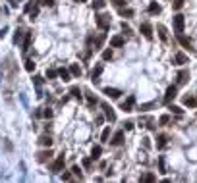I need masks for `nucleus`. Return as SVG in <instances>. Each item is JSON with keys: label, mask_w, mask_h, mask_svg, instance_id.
I'll return each instance as SVG.
<instances>
[{"label": "nucleus", "mask_w": 197, "mask_h": 183, "mask_svg": "<svg viewBox=\"0 0 197 183\" xmlns=\"http://www.w3.org/2000/svg\"><path fill=\"white\" fill-rule=\"evenodd\" d=\"M139 33H141L147 41H153V25L147 23V21H143V23L139 25Z\"/></svg>", "instance_id": "obj_2"}, {"label": "nucleus", "mask_w": 197, "mask_h": 183, "mask_svg": "<svg viewBox=\"0 0 197 183\" xmlns=\"http://www.w3.org/2000/svg\"><path fill=\"white\" fill-rule=\"evenodd\" d=\"M157 164H158V173H166V162H164V156H158Z\"/></svg>", "instance_id": "obj_28"}, {"label": "nucleus", "mask_w": 197, "mask_h": 183, "mask_svg": "<svg viewBox=\"0 0 197 183\" xmlns=\"http://www.w3.org/2000/svg\"><path fill=\"white\" fill-rule=\"evenodd\" d=\"M141 181H149V183H153V181H157V177H155V173H147V175H143V177H141Z\"/></svg>", "instance_id": "obj_39"}, {"label": "nucleus", "mask_w": 197, "mask_h": 183, "mask_svg": "<svg viewBox=\"0 0 197 183\" xmlns=\"http://www.w3.org/2000/svg\"><path fill=\"white\" fill-rule=\"evenodd\" d=\"M184 25H186V18L182 16V14H176V16H174V31L184 33Z\"/></svg>", "instance_id": "obj_4"}, {"label": "nucleus", "mask_w": 197, "mask_h": 183, "mask_svg": "<svg viewBox=\"0 0 197 183\" xmlns=\"http://www.w3.org/2000/svg\"><path fill=\"white\" fill-rule=\"evenodd\" d=\"M70 94H72L74 98L81 100V89H79V87H72V89H70Z\"/></svg>", "instance_id": "obj_32"}, {"label": "nucleus", "mask_w": 197, "mask_h": 183, "mask_svg": "<svg viewBox=\"0 0 197 183\" xmlns=\"http://www.w3.org/2000/svg\"><path fill=\"white\" fill-rule=\"evenodd\" d=\"M110 133H112V127L106 125L103 129V133H101V141H103V143H110V141H108V139H110Z\"/></svg>", "instance_id": "obj_18"}, {"label": "nucleus", "mask_w": 197, "mask_h": 183, "mask_svg": "<svg viewBox=\"0 0 197 183\" xmlns=\"http://www.w3.org/2000/svg\"><path fill=\"white\" fill-rule=\"evenodd\" d=\"M101 154H103V146H101V145H95L93 150H91V158L97 160V158H101Z\"/></svg>", "instance_id": "obj_20"}, {"label": "nucleus", "mask_w": 197, "mask_h": 183, "mask_svg": "<svg viewBox=\"0 0 197 183\" xmlns=\"http://www.w3.org/2000/svg\"><path fill=\"white\" fill-rule=\"evenodd\" d=\"M118 12H120V16H122V18H131V16L135 14L131 8H118Z\"/></svg>", "instance_id": "obj_29"}, {"label": "nucleus", "mask_w": 197, "mask_h": 183, "mask_svg": "<svg viewBox=\"0 0 197 183\" xmlns=\"http://www.w3.org/2000/svg\"><path fill=\"white\" fill-rule=\"evenodd\" d=\"M25 70H27V71H33V70H35V62H33V60H27V62H25Z\"/></svg>", "instance_id": "obj_41"}, {"label": "nucleus", "mask_w": 197, "mask_h": 183, "mask_svg": "<svg viewBox=\"0 0 197 183\" xmlns=\"http://www.w3.org/2000/svg\"><path fill=\"white\" fill-rule=\"evenodd\" d=\"M23 31H19V29H18V31H16V35H14V42H16V45H18V42H21V39H23Z\"/></svg>", "instance_id": "obj_37"}, {"label": "nucleus", "mask_w": 197, "mask_h": 183, "mask_svg": "<svg viewBox=\"0 0 197 183\" xmlns=\"http://www.w3.org/2000/svg\"><path fill=\"white\" fill-rule=\"evenodd\" d=\"M157 33H158V37H160L162 42H168V31H166V27L162 23H157Z\"/></svg>", "instance_id": "obj_11"}, {"label": "nucleus", "mask_w": 197, "mask_h": 183, "mask_svg": "<svg viewBox=\"0 0 197 183\" xmlns=\"http://www.w3.org/2000/svg\"><path fill=\"white\" fill-rule=\"evenodd\" d=\"M29 46H31V33H25V37H23V52H27L29 50Z\"/></svg>", "instance_id": "obj_27"}, {"label": "nucleus", "mask_w": 197, "mask_h": 183, "mask_svg": "<svg viewBox=\"0 0 197 183\" xmlns=\"http://www.w3.org/2000/svg\"><path fill=\"white\" fill-rule=\"evenodd\" d=\"M155 106H157L155 102H145V104H139V106H137V110H139V112H149V110H153Z\"/></svg>", "instance_id": "obj_22"}, {"label": "nucleus", "mask_w": 197, "mask_h": 183, "mask_svg": "<svg viewBox=\"0 0 197 183\" xmlns=\"http://www.w3.org/2000/svg\"><path fill=\"white\" fill-rule=\"evenodd\" d=\"M133 104H135V97H128V100L120 104V110H124V112H133Z\"/></svg>", "instance_id": "obj_10"}, {"label": "nucleus", "mask_w": 197, "mask_h": 183, "mask_svg": "<svg viewBox=\"0 0 197 183\" xmlns=\"http://www.w3.org/2000/svg\"><path fill=\"white\" fill-rule=\"evenodd\" d=\"M105 41H106V35L105 33H101L97 39H95V50H99V48H103V45H105Z\"/></svg>", "instance_id": "obj_19"}, {"label": "nucleus", "mask_w": 197, "mask_h": 183, "mask_svg": "<svg viewBox=\"0 0 197 183\" xmlns=\"http://www.w3.org/2000/svg\"><path fill=\"white\" fill-rule=\"evenodd\" d=\"M33 83H35V87H41V85H43V77L35 75V77H33Z\"/></svg>", "instance_id": "obj_44"}, {"label": "nucleus", "mask_w": 197, "mask_h": 183, "mask_svg": "<svg viewBox=\"0 0 197 183\" xmlns=\"http://www.w3.org/2000/svg\"><path fill=\"white\" fill-rule=\"evenodd\" d=\"M174 64H176V66H186V64H189L187 54H184V52H176V54H174Z\"/></svg>", "instance_id": "obj_9"}, {"label": "nucleus", "mask_w": 197, "mask_h": 183, "mask_svg": "<svg viewBox=\"0 0 197 183\" xmlns=\"http://www.w3.org/2000/svg\"><path fill=\"white\" fill-rule=\"evenodd\" d=\"M43 6H54V0H43Z\"/></svg>", "instance_id": "obj_48"}, {"label": "nucleus", "mask_w": 197, "mask_h": 183, "mask_svg": "<svg viewBox=\"0 0 197 183\" xmlns=\"http://www.w3.org/2000/svg\"><path fill=\"white\" fill-rule=\"evenodd\" d=\"M95 23H97L99 29L108 31V27H110V16L108 14H99V16H95Z\"/></svg>", "instance_id": "obj_1"}, {"label": "nucleus", "mask_w": 197, "mask_h": 183, "mask_svg": "<svg viewBox=\"0 0 197 183\" xmlns=\"http://www.w3.org/2000/svg\"><path fill=\"white\" fill-rule=\"evenodd\" d=\"M110 2L116 6V8H122V6H124V0H110Z\"/></svg>", "instance_id": "obj_47"}, {"label": "nucleus", "mask_w": 197, "mask_h": 183, "mask_svg": "<svg viewBox=\"0 0 197 183\" xmlns=\"http://www.w3.org/2000/svg\"><path fill=\"white\" fill-rule=\"evenodd\" d=\"M79 2H85V0H79Z\"/></svg>", "instance_id": "obj_51"}, {"label": "nucleus", "mask_w": 197, "mask_h": 183, "mask_svg": "<svg viewBox=\"0 0 197 183\" xmlns=\"http://www.w3.org/2000/svg\"><path fill=\"white\" fill-rule=\"evenodd\" d=\"M103 93L106 94L108 98H112V100L120 98V94H122V91H120V89H114V87H105V89H103Z\"/></svg>", "instance_id": "obj_6"}, {"label": "nucleus", "mask_w": 197, "mask_h": 183, "mask_svg": "<svg viewBox=\"0 0 197 183\" xmlns=\"http://www.w3.org/2000/svg\"><path fill=\"white\" fill-rule=\"evenodd\" d=\"M176 81H178V85H186V83L189 81V71H187V70H182V71L178 73V79H176Z\"/></svg>", "instance_id": "obj_15"}, {"label": "nucleus", "mask_w": 197, "mask_h": 183, "mask_svg": "<svg viewBox=\"0 0 197 183\" xmlns=\"http://www.w3.org/2000/svg\"><path fill=\"white\" fill-rule=\"evenodd\" d=\"M50 156H52V150H50V146H48L47 150H41V152H37V162L45 164V162H48V160H50Z\"/></svg>", "instance_id": "obj_8"}, {"label": "nucleus", "mask_w": 197, "mask_h": 183, "mask_svg": "<svg viewBox=\"0 0 197 183\" xmlns=\"http://www.w3.org/2000/svg\"><path fill=\"white\" fill-rule=\"evenodd\" d=\"M58 75V70H47V77L48 79H54Z\"/></svg>", "instance_id": "obj_42"}, {"label": "nucleus", "mask_w": 197, "mask_h": 183, "mask_svg": "<svg viewBox=\"0 0 197 183\" xmlns=\"http://www.w3.org/2000/svg\"><path fill=\"white\" fill-rule=\"evenodd\" d=\"M101 73H103V64H97V66L91 70V81H97Z\"/></svg>", "instance_id": "obj_17"}, {"label": "nucleus", "mask_w": 197, "mask_h": 183, "mask_svg": "<svg viewBox=\"0 0 197 183\" xmlns=\"http://www.w3.org/2000/svg\"><path fill=\"white\" fill-rule=\"evenodd\" d=\"M91 160H93V158H83V166L87 168V170H91V166H93V164H91Z\"/></svg>", "instance_id": "obj_45"}, {"label": "nucleus", "mask_w": 197, "mask_h": 183, "mask_svg": "<svg viewBox=\"0 0 197 183\" xmlns=\"http://www.w3.org/2000/svg\"><path fill=\"white\" fill-rule=\"evenodd\" d=\"M105 6H106L105 0H93V8H95V10H103Z\"/></svg>", "instance_id": "obj_34"}, {"label": "nucleus", "mask_w": 197, "mask_h": 183, "mask_svg": "<svg viewBox=\"0 0 197 183\" xmlns=\"http://www.w3.org/2000/svg\"><path fill=\"white\" fill-rule=\"evenodd\" d=\"M126 45V41H124V37H120V35H116V37H112L110 39V46L112 48H120V46H124Z\"/></svg>", "instance_id": "obj_14"}, {"label": "nucleus", "mask_w": 197, "mask_h": 183, "mask_svg": "<svg viewBox=\"0 0 197 183\" xmlns=\"http://www.w3.org/2000/svg\"><path fill=\"white\" fill-rule=\"evenodd\" d=\"M101 108H103V112H105V118L110 121V123H114V121H116V114H114V110L110 108V104H106V102H101Z\"/></svg>", "instance_id": "obj_3"}, {"label": "nucleus", "mask_w": 197, "mask_h": 183, "mask_svg": "<svg viewBox=\"0 0 197 183\" xmlns=\"http://www.w3.org/2000/svg\"><path fill=\"white\" fill-rule=\"evenodd\" d=\"M85 98H87V102H89V106H97V97H95L93 93H89V91H85Z\"/></svg>", "instance_id": "obj_24"}, {"label": "nucleus", "mask_w": 197, "mask_h": 183, "mask_svg": "<svg viewBox=\"0 0 197 183\" xmlns=\"http://www.w3.org/2000/svg\"><path fill=\"white\" fill-rule=\"evenodd\" d=\"M62 168H64V154H60L52 164H50V172H52V173H58V172H62Z\"/></svg>", "instance_id": "obj_5"}, {"label": "nucleus", "mask_w": 197, "mask_h": 183, "mask_svg": "<svg viewBox=\"0 0 197 183\" xmlns=\"http://www.w3.org/2000/svg\"><path fill=\"white\" fill-rule=\"evenodd\" d=\"M62 179H64V181H70V179H72V173H68V172L62 173Z\"/></svg>", "instance_id": "obj_49"}, {"label": "nucleus", "mask_w": 197, "mask_h": 183, "mask_svg": "<svg viewBox=\"0 0 197 183\" xmlns=\"http://www.w3.org/2000/svg\"><path fill=\"white\" fill-rule=\"evenodd\" d=\"M29 14H31V19H33V18H37V14H39V8H33V10L29 12Z\"/></svg>", "instance_id": "obj_50"}, {"label": "nucleus", "mask_w": 197, "mask_h": 183, "mask_svg": "<svg viewBox=\"0 0 197 183\" xmlns=\"http://www.w3.org/2000/svg\"><path fill=\"white\" fill-rule=\"evenodd\" d=\"M176 85H170L168 87V89H166V94H164V98H162V102H164V104H168V102L170 100H174V98H176Z\"/></svg>", "instance_id": "obj_7"}, {"label": "nucleus", "mask_w": 197, "mask_h": 183, "mask_svg": "<svg viewBox=\"0 0 197 183\" xmlns=\"http://www.w3.org/2000/svg\"><path fill=\"white\" fill-rule=\"evenodd\" d=\"M58 75L62 77V81H70V77H72V73L68 71V70H64V68H60L58 70Z\"/></svg>", "instance_id": "obj_30"}, {"label": "nucleus", "mask_w": 197, "mask_h": 183, "mask_svg": "<svg viewBox=\"0 0 197 183\" xmlns=\"http://www.w3.org/2000/svg\"><path fill=\"white\" fill-rule=\"evenodd\" d=\"M184 4H186V0H174V2H172V8H174V10H182V8H184Z\"/></svg>", "instance_id": "obj_35"}, {"label": "nucleus", "mask_w": 197, "mask_h": 183, "mask_svg": "<svg viewBox=\"0 0 197 183\" xmlns=\"http://www.w3.org/2000/svg\"><path fill=\"white\" fill-rule=\"evenodd\" d=\"M182 102H184L186 106H189V108H195V106H197V100H195L193 97H184V98H182Z\"/></svg>", "instance_id": "obj_26"}, {"label": "nucleus", "mask_w": 197, "mask_h": 183, "mask_svg": "<svg viewBox=\"0 0 197 183\" xmlns=\"http://www.w3.org/2000/svg\"><path fill=\"white\" fill-rule=\"evenodd\" d=\"M120 27H122V31H124V33H126V35H131V27H129V25L126 23V21H124V23H122Z\"/></svg>", "instance_id": "obj_40"}, {"label": "nucleus", "mask_w": 197, "mask_h": 183, "mask_svg": "<svg viewBox=\"0 0 197 183\" xmlns=\"http://www.w3.org/2000/svg\"><path fill=\"white\" fill-rule=\"evenodd\" d=\"M147 12L151 14V16H158V14L162 12V8H160V4H158V2H151V4H149V8H147Z\"/></svg>", "instance_id": "obj_16"}, {"label": "nucleus", "mask_w": 197, "mask_h": 183, "mask_svg": "<svg viewBox=\"0 0 197 183\" xmlns=\"http://www.w3.org/2000/svg\"><path fill=\"white\" fill-rule=\"evenodd\" d=\"M39 145L50 146V145H52V137H50V135H41V137H39Z\"/></svg>", "instance_id": "obj_21"}, {"label": "nucleus", "mask_w": 197, "mask_h": 183, "mask_svg": "<svg viewBox=\"0 0 197 183\" xmlns=\"http://www.w3.org/2000/svg\"><path fill=\"white\" fill-rule=\"evenodd\" d=\"M43 116H45L47 120H50V118H52V110H50V108H47L45 112H43Z\"/></svg>", "instance_id": "obj_46"}, {"label": "nucleus", "mask_w": 197, "mask_h": 183, "mask_svg": "<svg viewBox=\"0 0 197 183\" xmlns=\"http://www.w3.org/2000/svg\"><path fill=\"white\" fill-rule=\"evenodd\" d=\"M168 110H170V112H174V114H182V112H184V110H182L180 106H172V104H170V108H168Z\"/></svg>", "instance_id": "obj_43"}, {"label": "nucleus", "mask_w": 197, "mask_h": 183, "mask_svg": "<svg viewBox=\"0 0 197 183\" xmlns=\"http://www.w3.org/2000/svg\"><path fill=\"white\" fill-rule=\"evenodd\" d=\"M112 56H114V52H112V46H110V48H106L105 52H103V60L108 62V60H112Z\"/></svg>", "instance_id": "obj_33"}, {"label": "nucleus", "mask_w": 197, "mask_h": 183, "mask_svg": "<svg viewBox=\"0 0 197 183\" xmlns=\"http://www.w3.org/2000/svg\"><path fill=\"white\" fill-rule=\"evenodd\" d=\"M72 173H74L76 177H79V179H83V173H81V168H79V166H74V168H72Z\"/></svg>", "instance_id": "obj_36"}, {"label": "nucleus", "mask_w": 197, "mask_h": 183, "mask_svg": "<svg viewBox=\"0 0 197 183\" xmlns=\"http://www.w3.org/2000/svg\"><path fill=\"white\" fill-rule=\"evenodd\" d=\"M168 123H170V116H168V114H162V116L158 118V125H160V127L168 125Z\"/></svg>", "instance_id": "obj_31"}, {"label": "nucleus", "mask_w": 197, "mask_h": 183, "mask_svg": "<svg viewBox=\"0 0 197 183\" xmlns=\"http://www.w3.org/2000/svg\"><path fill=\"white\" fill-rule=\"evenodd\" d=\"M166 141H168V137H166V135H158L157 137V149L162 150L164 146H166Z\"/></svg>", "instance_id": "obj_23"}, {"label": "nucleus", "mask_w": 197, "mask_h": 183, "mask_svg": "<svg viewBox=\"0 0 197 183\" xmlns=\"http://www.w3.org/2000/svg\"><path fill=\"white\" fill-rule=\"evenodd\" d=\"M122 125H124V129H126V131H131V129H133V127H135V123H133V121H131V120H128V121H124V123H122Z\"/></svg>", "instance_id": "obj_38"}, {"label": "nucleus", "mask_w": 197, "mask_h": 183, "mask_svg": "<svg viewBox=\"0 0 197 183\" xmlns=\"http://www.w3.org/2000/svg\"><path fill=\"white\" fill-rule=\"evenodd\" d=\"M176 39L180 41V45L184 46V48H187V50H193V48H191V41H189L186 35H182V33H176Z\"/></svg>", "instance_id": "obj_12"}, {"label": "nucleus", "mask_w": 197, "mask_h": 183, "mask_svg": "<svg viewBox=\"0 0 197 183\" xmlns=\"http://www.w3.org/2000/svg\"><path fill=\"white\" fill-rule=\"evenodd\" d=\"M70 73H72L74 77H81V68H79L77 64H72V66H70Z\"/></svg>", "instance_id": "obj_25"}, {"label": "nucleus", "mask_w": 197, "mask_h": 183, "mask_svg": "<svg viewBox=\"0 0 197 183\" xmlns=\"http://www.w3.org/2000/svg\"><path fill=\"white\" fill-rule=\"evenodd\" d=\"M110 145H112V146H120V145H124V131H116L114 137H112V141H110Z\"/></svg>", "instance_id": "obj_13"}]
</instances>
